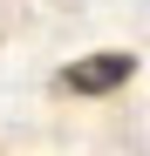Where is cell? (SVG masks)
I'll use <instances>...</instances> for the list:
<instances>
[{
	"label": "cell",
	"instance_id": "obj_1",
	"mask_svg": "<svg viewBox=\"0 0 150 156\" xmlns=\"http://www.w3.org/2000/svg\"><path fill=\"white\" fill-rule=\"evenodd\" d=\"M137 75V55H89V61H68L62 75H55V88L62 95H109V88H123Z\"/></svg>",
	"mask_w": 150,
	"mask_h": 156
}]
</instances>
